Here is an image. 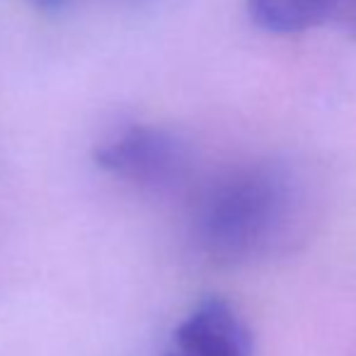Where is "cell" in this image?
I'll return each instance as SVG.
<instances>
[{"label": "cell", "mask_w": 356, "mask_h": 356, "mask_svg": "<svg viewBox=\"0 0 356 356\" xmlns=\"http://www.w3.org/2000/svg\"><path fill=\"white\" fill-rule=\"evenodd\" d=\"M296 204L298 192L282 165H245L204 189L194 213V233L209 257L248 262L282 250L293 233Z\"/></svg>", "instance_id": "obj_1"}, {"label": "cell", "mask_w": 356, "mask_h": 356, "mask_svg": "<svg viewBox=\"0 0 356 356\" xmlns=\"http://www.w3.org/2000/svg\"><path fill=\"white\" fill-rule=\"evenodd\" d=\"M92 158L104 172L138 187L165 189L192 170V148L179 134L155 124H134L95 145Z\"/></svg>", "instance_id": "obj_2"}, {"label": "cell", "mask_w": 356, "mask_h": 356, "mask_svg": "<svg viewBox=\"0 0 356 356\" xmlns=\"http://www.w3.org/2000/svg\"><path fill=\"white\" fill-rule=\"evenodd\" d=\"M163 356H254V342L243 315L211 296L177 325Z\"/></svg>", "instance_id": "obj_3"}, {"label": "cell", "mask_w": 356, "mask_h": 356, "mask_svg": "<svg viewBox=\"0 0 356 356\" xmlns=\"http://www.w3.org/2000/svg\"><path fill=\"white\" fill-rule=\"evenodd\" d=\"M245 8L259 29L272 34H298L332 24L334 0H245Z\"/></svg>", "instance_id": "obj_4"}, {"label": "cell", "mask_w": 356, "mask_h": 356, "mask_svg": "<svg viewBox=\"0 0 356 356\" xmlns=\"http://www.w3.org/2000/svg\"><path fill=\"white\" fill-rule=\"evenodd\" d=\"M332 24L356 37V0H334Z\"/></svg>", "instance_id": "obj_5"}, {"label": "cell", "mask_w": 356, "mask_h": 356, "mask_svg": "<svg viewBox=\"0 0 356 356\" xmlns=\"http://www.w3.org/2000/svg\"><path fill=\"white\" fill-rule=\"evenodd\" d=\"M27 3H32L37 10H44V13H58V10H63L68 5V0H27Z\"/></svg>", "instance_id": "obj_6"}]
</instances>
